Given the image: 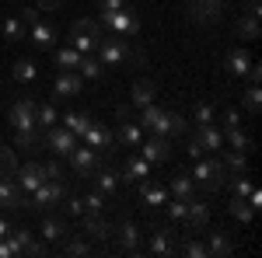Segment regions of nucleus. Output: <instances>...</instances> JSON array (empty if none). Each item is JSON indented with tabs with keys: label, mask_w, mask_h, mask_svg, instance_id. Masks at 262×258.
Returning <instances> with one entry per match:
<instances>
[{
	"label": "nucleus",
	"mask_w": 262,
	"mask_h": 258,
	"mask_svg": "<svg viewBox=\"0 0 262 258\" xmlns=\"http://www.w3.org/2000/svg\"><path fill=\"white\" fill-rule=\"evenodd\" d=\"M140 150H143V160H147V164H164V160L171 157V143H168V136L147 139V143H140Z\"/></svg>",
	"instance_id": "10"
},
{
	"label": "nucleus",
	"mask_w": 262,
	"mask_h": 258,
	"mask_svg": "<svg viewBox=\"0 0 262 258\" xmlns=\"http://www.w3.org/2000/svg\"><path fill=\"white\" fill-rule=\"evenodd\" d=\"M14 175H18V189L21 192H32L39 181H46L42 178V164H25V168H18Z\"/></svg>",
	"instance_id": "19"
},
{
	"label": "nucleus",
	"mask_w": 262,
	"mask_h": 258,
	"mask_svg": "<svg viewBox=\"0 0 262 258\" xmlns=\"http://www.w3.org/2000/svg\"><path fill=\"white\" fill-rule=\"evenodd\" d=\"M63 126H67L74 136H84V133H88V126H91V115H88V112H77V115L70 112V115H63Z\"/></svg>",
	"instance_id": "32"
},
{
	"label": "nucleus",
	"mask_w": 262,
	"mask_h": 258,
	"mask_svg": "<svg viewBox=\"0 0 262 258\" xmlns=\"http://www.w3.org/2000/svg\"><path fill=\"white\" fill-rule=\"evenodd\" d=\"M42 238H46V241L67 238V223H63L60 217H42Z\"/></svg>",
	"instance_id": "28"
},
{
	"label": "nucleus",
	"mask_w": 262,
	"mask_h": 258,
	"mask_svg": "<svg viewBox=\"0 0 262 258\" xmlns=\"http://www.w3.org/2000/svg\"><path fill=\"white\" fill-rule=\"evenodd\" d=\"M101 53V63L105 66H119V63H126V39H119V35H101L98 39V45H95Z\"/></svg>",
	"instance_id": "5"
},
{
	"label": "nucleus",
	"mask_w": 262,
	"mask_h": 258,
	"mask_svg": "<svg viewBox=\"0 0 262 258\" xmlns=\"http://www.w3.org/2000/svg\"><path fill=\"white\" fill-rule=\"evenodd\" d=\"M175 255H189V258H206V244L203 241L185 238L182 244H175Z\"/></svg>",
	"instance_id": "36"
},
{
	"label": "nucleus",
	"mask_w": 262,
	"mask_h": 258,
	"mask_svg": "<svg viewBox=\"0 0 262 258\" xmlns=\"http://www.w3.org/2000/svg\"><path fill=\"white\" fill-rule=\"evenodd\" d=\"M21 199H25V192L11 178L0 181V209H21Z\"/></svg>",
	"instance_id": "18"
},
{
	"label": "nucleus",
	"mask_w": 262,
	"mask_h": 258,
	"mask_svg": "<svg viewBox=\"0 0 262 258\" xmlns=\"http://www.w3.org/2000/svg\"><path fill=\"white\" fill-rule=\"evenodd\" d=\"M185 154H189V157H203L206 150H203V147H200V139L192 136V139H189V150H185Z\"/></svg>",
	"instance_id": "55"
},
{
	"label": "nucleus",
	"mask_w": 262,
	"mask_h": 258,
	"mask_svg": "<svg viewBox=\"0 0 262 258\" xmlns=\"http://www.w3.org/2000/svg\"><path fill=\"white\" fill-rule=\"evenodd\" d=\"M7 244H11V251H14V255H25V251H28V244H32V230H25V227L14 230V227H11V230H7Z\"/></svg>",
	"instance_id": "25"
},
{
	"label": "nucleus",
	"mask_w": 262,
	"mask_h": 258,
	"mask_svg": "<svg viewBox=\"0 0 262 258\" xmlns=\"http://www.w3.org/2000/svg\"><path fill=\"white\" fill-rule=\"evenodd\" d=\"M168 115H171V112H164V108H158V105L150 101V105H143L140 122L154 133V136H168Z\"/></svg>",
	"instance_id": "9"
},
{
	"label": "nucleus",
	"mask_w": 262,
	"mask_h": 258,
	"mask_svg": "<svg viewBox=\"0 0 262 258\" xmlns=\"http://www.w3.org/2000/svg\"><path fill=\"white\" fill-rule=\"evenodd\" d=\"M175 241H179V230L171 227V223H161V227H154V238H150V251L154 255H175Z\"/></svg>",
	"instance_id": "7"
},
{
	"label": "nucleus",
	"mask_w": 262,
	"mask_h": 258,
	"mask_svg": "<svg viewBox=\"0 0 262 258\" xmlns=\"http://www.w3.org/2000/svg\"><path fill=\"white\" fill-rule=\"evenodd\" d=\"M248 66H252V56H248L245 49H231V56H227V70H231L234 77H245Z\"/></svg>",
	"instance_id": "24"
},
{
	"label": "nucleus",
	"mask_w": 262,
	"mask_h": 258,
	"mask_svg": "<svg viewBox=\"0 0 262 258\" xmlns=\"http://www.w3.org/2000/svg\"><path fill=\"white\" fill-rule=\"evenodd\" d=\"M101 25H105L112 35H119V39H133V35L140 32V18H137L129 7H119L116 14H101Z\"/></svg>",
	"instance_id": "3"
},
{
	"label": "nucleus",
	"mask_w": 262,
	"mask_h": 258,
	"mask_svg": "<svg viewBox=\"0 0 262 258\" xmlns=\"http://www.w3.org/2000/svg\"><path fill=\"white\" fill-rule=\"evenodd\" d=\"M245 108H248L252 115H259V108H262V91H259V84H252V87L245 91Z\"/></svg>",
	"instance_id": "43"
},
{
	"label": "nucleus",
	"mask_w": 262,
	"mask_h": 258,
	"mask_svg": "<svg viewBox=\"0 0 262 258\" xmlns=\"http://www.w3.org/2000/svg\"><path fill=\"white\" fill-rule=\"evenodd\" d=\"M14 133H18V150H35L42 143V133L35 126H32V129H14Z\"/></svg>",
	"instance_id": "37"
},
{
	"label": "nucleus",
	"mask_w": 262,
	"mask_h": 258,
	"mask_svg": "<svg viewBox=\"0 0 262 258\" xmlns=\"http://www.w3.org/2000/svg\"><path fill=\"white\" fill-rule=\"evenodd\" d=\"M101 206H105V196H101L98 189H95L91 196L84 199V209H88V213H101Z\"/></svg>",
	"instance_id": "47"
},
{
	"label": "nucleus",
	"mask_w": 262,
	"mask_h": 258,
	"mask_svg": "<svg viewBox=\"0 0 262 258\" xmlns=\"http://www.w3.org/2000/svg\"><path fill=\"white\" fill-rule=\"evenodd\" d=\"M14 171H18V157H14V150H11V147H0V181L14 178Z\"/></svg>",
	"instance_id": "34"
},
{
	"label": "nucleus",
	"mask_w": 262,
	"mask_h": 258,
	"mask_svg": "<svg viewBox=\"0 0 262 258\" xmlns=\"http://www.w3.org/2000/svg\"><path fill=\"white\" fill-rule=\"evenodd\" d=\"M91 178H95V189H98L101 196H112V192L119 189V171H116L112 164H98V171H95Z\"/></svg>",
	"instance_id": "15"
},
{
	"label": "nucleus",
	"mask_w": 262,
	"mask_h": 258,
	"mask_svg": "<svg viewBox=\"0 0 262 258\" xmlns=\"http://www.w3.org/2000/svg\"><path fill=\"white\" fill-rule=\"evenodd\" d=\"M63 7V0H39V11H56Z\"/></svg>",
	"instance_id": "58"
},
{
	"label": "nucleus",
	"mask_w": 262,
	"mask_h": 258,
	"mask_svg": "<svg viewBox=\"0 0 262 258\" xmlns=\"http://www.w3.org/2000/svg\"><path fill=\"white\" fill-rule=\"evenodd\" d=\"M119 244H122V251H129V255L140 251V230H137V223H122L119 227Z\"/></svg>",
	"instance_id": "22"
},
{
	"label": "nucleus",
	"mask_w": 262,
	"mask_h": 258,
	"mask_svg": "<svg viewBox=\"0 0 262 258\" xmlns=\"http://www.w3.org/2000/svg\"><path fill=\"white\" fill-rule=\"evenodd\" d=\"M224 133H227V143H231L234 150H252V139L245 136V133L238 129V126H231V129H224Z\"/></svg>",
	"instance_id": "40"
},
{
	"label": "nucleus",
	"mask_w": 262,
	"mask_h": 258,
	"mask_svg": "<svg viewBox=\"0 0 262 258\" xmlns=\"http://www.w3.org/2000/svg\"><path fill=\"white\" fill-rule=\"evenodd\" d=\"M98 7H101V14H116L119 7H126V0H98Z\"/></svg>",
	"instance_id": "52"
},
{
	"label": "nucleus",
	"mask_w": 262,
	"mask_h": 258,
	"mask_svg": "<svg viewBox=\"0 0 262 258\" xmlns=\"http://www.w3.org/2000/svg\"><path fill=\"white\" fill-rule=\"evenodd\" d=\"M4 35H7L11 42L25 39V35H28V32H25V21H21V18H7V21H4Z\"/></svg>",
	"instance_id": "41"
},
{
	"label": "nucleus",
	"mask_w": 262,
	"mask_h": 258,
	"mask_svg": "<svg viewBox=\"0 0 262 258\" xmlns=\"http://www.w3.org/2000/svg\"><path fill=\"white\" fill-rule=\"evenodd\" d=\"M35 112H39V105L32 98H18L11 105V126L14 129H32L35 126Z\"/></svg>",
	"instance_id": "8"
},
{
	"label": "nucleus",
	"mask_w": 262,
	"mask_h": 258,
	"mask_svg": "<svg viewBox=\"0 0 262 258\" xmlns=\"http://www.w3.org/2000/svg\"><path fill=\"white\" fill-rule=\"evenodd\" d=\"M84 143L88 147H95V150H112V143H116V136H112V129L108 126H101V122H91L88 126V133H84Z\"/></svg>",
	"instance_id": "11"
},
{
	"label": "nucleus",
	"mask_w": 262,
	"mask_h": 258,
	"mask_svg": "<svg viewBox=\"0 0 262 258\" xmlns=\"http://www.w3.org/2000/svg\"><path fill=\"white\" fill-rule=\"evenodd\" d=\"M234 32L242 39H259V14H242L238 25H234Z\"/></svg>",
	"instance_id": "29"
},
{
	"label": "nucleus",
	"mask_w": 262,
	"mask_h": 258,
	"mask_svg": "<svg viewBox=\"0 0 262 258\" xmlns=\"http://www.w3.org/2000/svg\"><path fill=\"white\" fill-rule=\"evenodd\" d=\"M185 223H189V230H203L206 223H210V206L203 202V199H189V206H185Z\"/></svg>",
	"instance_id": "14"
},
{
	"label": "nucleus",
	"mask_w": 262,
	"mask_h": 258,
	"mask_svg": "<svg viewBox=\"0 0 262 258\" xmlns=\"http://www.w3.org/2000/svg\"><path fill=\"white\" fill-rule=\"evenodd\" d=\"M77 63H81V53H77L74 45H67V49L56 53V66H60V70H77Z\"/></svg>",
	"instance_id": "38"
},
{
	"label": "nucleus",
	"mask_w": 262,
	"mask_h": 258,
	"mask_svg": "<svg viewBox=\"0 0 262 258\" xmlns=\"http://www.w3.org/2000/svg\"><path fill=\"white\" fill-rule=\"evenodd\" d=\"M53 122H56V108H53V105H42L39 112H35V126H42V129H49Z\"/></svg>",
	"instance_id": "44"
},
{
	"label": "nucleus",
	"mask_w": 262,
	"mask_h": 258,
	"mask_svg": "<svg viewBox=\"0 0 262 258\" xmlns=\"http://www.w3.org/2000/svg\"><path fill=\"white\" fill-rule=\"evenodd\" d=\"M0 258H14V251H11V244H7V238H0Z\"/></svg>",
	"instance_id": "59"
},
{
	"label": "nucleus",
	"mask_w": 262,
	"mask_h": 258,
	"mask_svg": "<svg viewBox=\"0 0 262 258\" xmlns=\"http://www.w3.org/2000/svg\"><path fill=\"white\" fill-rule=\"evenodd\" d=\"M18 18L25 21V25H35V21H39V7H21Z\"/></svg>",
	"instance_id": "53"
},
{
	"label": "nucleus",
	"mask_w": 262,
	"mask_h": 258,
	"mask_svg": "<svg viewBox=\"0 0 262 258\" xmlns=\"http://www.w3.org/2000/svg\"><path fill=\"white\" fill-rule=\"evenodd\" d=\"M81 91H84V80L77 70H63L56 77V98H77Z\"/></svg>",
	"instance_id": "13"
},
{
	"label": "nucleus",
	"mask_w": 262,
	"mask_h": 258,
	"mask_svg": "<svg viewBox=\"0 0 262 258\" xmlns=\"http://www.w3.org/2000/svg\"><path fill=\"white\" fill-rule=\"evenodd\" d=\"M101 39V25L91 18H81L74 21V28H70V45L77 49V53H95V45Z\"/></svg>",
	"instance_id": "2"
},
{
	"label": "nucleus",
	"mask_w": 262,
	"mask_h": 258,
	"mask_svg": "<svg viewBox=\"0 0 262 258\" xmlns=\"http://www.w3.org/2000/svg\"><path fill=\"white\" fill-rule=\"evenodd\" d=\"M63 255H70V258H74V255H91V248H88L81 238H70V241H67V248H63Z\"/></svg>",
	"instance_id": "46"
},
{
	"label": "nucleus",
	"mask_w": 262,
	"mask_h": 258,
	"mask_svg": "<svg viewBox=\"0 0 262 258\" xmlns=\"http://www.w3.org/2000/svg\"><path fill=\"white\" fill-rule=\"evenodd\" d=\"M25 255H32V258H42V255H46V244H35V241H32V244H28V251H25Z\"/></svg>",
	"instance_id": "56"
},
{
	"label": "nucleus",
	"mask_w": 262,
	"mask_h": 258,
	"mask_svg": "<svg viewBox=\"0 0 262 258\" xmlns=\"http://www.w3.org/2000/svg\"><path fill=\"white\" fill-rule=\"evenodd\" d=\"M42 139H46V147H49L53 154H60V157H67V154L77 147V136H74L67 126H56V122L46 129V136H42Z\"/></svg>",
	"instance_id": "6"
},
{
	"label": "nucleus",
	"mask_w": 262,
	"mask_h": 258,
	"mask_svg": "<svg viewBox=\"0 0 262 258\" xmlns=\"http://www.w3.org/2000/svg\"><path fill=\"white\" fill-rule=\"evenodd\" d=\"M28 35H32V42H35L39 49H46V45H53V42H56V32H53L49 25H42V21L32 25V32H28Z\"/></svg>",
	"instance_id": "31"
},
{
	"label": "nucleus",
	"mask_w": 262,
	"mask_h": 258,
	"mask_svg": "<svg viewBox=\"0 0 262 258\" xmlns=\"http://www.w3.org/2000/svg\"><path fill=\"white\" fill-rule=\"evenodd\" d=\"M221 126H224V129H231V126H238V112H234V108H224V115H221Z\"/></svg>",
	"instance_id": "54"
},
{
	"label": "nucleus",
	"mask_w": 262,
	"mask_h": 258,
	"mask_svg": "<svg viewBox=\"0 0 262 258\" xmlns=\"http://www.w3.org/2000/svg\"><path fill=\"white\" fill-rule=\"evenodd\" d=\"M221 164L227 168V171H234V175H238V171H245L248 157H245V150H234V147H231V150H224V147H221Z\"/></svg>",
	"instance_id": "27"
},
{
	"label": "nucleus",
	"mask_w": 262,
	"mask_h": 258,
	"mask_svg": "<svg viewBox=\"0 0 262 258\" xmlns=\"http://www.w3.org/2000/svg\"><path fill=\"white\" fill-rule=\"evenodd\" d=\"M84 234L105 244V241L112 238V223H108V220L101 217V213H88V220H84Z\"/></svg>",
	"instance_id": "16"
},
{
	"label": "nucleus",
	"mask_w": 262,
	"mask_h": 258,
	"mask_svg": "<svg viewBox=\"0 0 262 258\" xmlns=\"http://www.w3.org/2000/svg\"><path fill=\"white\" fill-rule=\"evenodd\" d=\"M182 133H185V119L171 112V115H168V136H182Z\"/></svg>",
	"instance_id": "48"
},
{
	"label": "nucleus",
	"mask_w": 262,
	"mask_h": 258,
	"mask_svg": "<svg viewBox=\"0 0 262 258\" xmlns=\"http://www.w3.org/2000/svg\"><path fill=\"white\" fill-rule=\"evenodd\" d=\"M7 230H11V223H7V220H0V238H7Z\"/></svg>",
	"instance_id": "61"
},
{
	"label": "nucleus",
	"mask_w": 262,
	"mask_h": 258,
	"mask_svg": "<svg viewBox=\"0 0 262 258\" xmlns=\"http://www.w3.org/2000/svg\"><path fill=\"white\" fill-rule=\"evenodd\" d=\"M245 77L252 80V84H259V80H262V66H255V63H252V66H248V74H245Z\"/></svg>",
	"instance_id": "57"
},
{
	"label": "nucleus",
	"mask_w": 262,
	"mask_h": 258,
	"mask_svg": "<svg viewBox=\"0 0 262 258\" xmlns=\"http://www.w3.org/2000/svg\"><path fill=\"white\" fill-rule=\"evenodd\" d=\"M231 217L242 220V223H248V220L255 217V206H252L248 199H238V196H234V202H231Z\"/></svg>",
	"instance_id": "39"
},
{
	"label": "nucleus",
	"mask_w": 262,
	"mask_h": 258,
	"mask_svg": "<svg viewBox=\"0 0 262 258\" xmlns=\"http://www.w3.org/2000/svg\"><path fill=\"white\" fill-rule=\"evenodd\" d=\"M192 178L200 181V189H206V192H221V189H227V168H224L221 160H203L196 157V168H192Z\"/></svg>",
	"instance_id": "1"
},
{
	"label": "nucleus",
	"mask_w": 262,
	"mask_h": 258,
	"mask_svg": "<svg viewBox=\"0 0 262 258\" xmlns=\"http://www.w3.org/2000/svg\"><path fill=\"white\" fill-rule=\"evenodd\" d=\"M224 14V0H192V21L210 25V21H221Z\"/></svg>",
	"instance_id": "12"
},
{
	"label": "nucleus",
	"mask_w": 262,
	"mask_h": 258,
	"mask_svg": "<svg viewBox=\"0 0 262 258\" xmlns=\"http://www.w3.org/2000/svg\"><path fill=\"white\" fill-rule=\"evenodd\" d=\"M245 14H259V0H248L245 4Z\"/></svg>",
	"instance_id": "60"
},
{
	"label": "nucleus",
	"mask_w": 262,
	"mask_h": 258,
	"mask_svg": "<svg viewBox=\"0 0 262 258\" xmlns=\"http://www.w3.org/2000/svg\"><path fill=\"white\" fill-rule=\"evenodd\" d=\"M196 139H200V147H203V150H221V147H224V133L217 129V126H213V122L200 126Z\"/></svg>",
	"instance_id": "20"
},
{
	"label": "nucleus",
	"mask_w": 262,
	"mask_h": 258,
	"mask_svg": "<svg viewBox=\"0 0 262 258\" xmlns=\"http://www.w3.org/2000/svg\"><path fill=\"white\" fill-rule=\"evenodd\" d=\"M63 209H67V213H70V217H81V213H84V199L70 196V199H67V206H63Z\"/></svg>",
	"instance_id": "50"
},
{
	"label": "nucleus",
	"mask_w": 262,
	"mask_h": 258,
	"mask_svg": "<svg viewBox=\"0 0 262 258\" xmlns=\"http://www.w3.org/2000/svg\"><path fill=\"white\" fill-rule=\"evenodd\" d=\"M42 178H63L60 164H56V160H46V164H42Z\"/></svg>",
	"instance_id": "51"
},
{
	"label": "nucleus",
	"mask_w": 262,
	"mask_h": 258,
	"mask_svg": "<svg viewBox=\"0 0 262 258\" xmlns=\"http://www.w3.org/2000/svg\"><path fill=\"white\" fill-rule=\"evenodd\" d=\"M140 196H143V202H147V206H164V202H168V192H164L161 185H154L150 178L140 181Z\"/></svg>",
	"instance_id": "23"
},
{
	"label": "nucleus",
	"mask_w": 262,
	"mask_h": 258,
	"mask_svg": "<svg viewBox=\"0 0 262 258\" xmlns=\"http://www.w3.org/2000/svg\"><path fill=\"white\" fill-rule=\"evenodd\" d=\"M213 115H217V108H213L210 101H200V105H196V126H206V122H213Z\"/></svg>",
	"instance_id": "45"
},
{
	"label": "nucleus",
	"mask_w": 262,
	"mask_h": 258,
	"mask_svg": "<svg viewBox=\"0 0 262 258\" xmlns=\"http://www.w3.org/2000/svg\"><path fill=\"white\" fill-rule=\"evenodd\" d=\"M171 192H175V199H189L196 196V181H192V175H175L171 178Z\"/></svg>",
	"instance_id": "26"
},
{
	"label": "nucleus",
	"mask_w": 262,
	"mask_h": 258,
	"mask_svg": "<svg viewBox=\"0 0 262 258\" xmlns=\"http://www.w3.org/2000/svg\"><path fill=\"white\" fill-rule=\"evenodd\" d=\"M77 70H81L88 80H98V77H101V60H98V56H91V53H81V63H77Z\"/></svg>",
	"instance_id": "33"
},
{
	"label": "nucleus",
	"mask_w": 262,
	"mask_h": 258,
	"mask_svg": "<svg viewBox=\"0 0 262 258\" xmlns=\"http://www.w3.org/2000/svg\"><path fill=\"white\" fill-rule=\"evenodd\" d=\"M234 251V244H231V238L224 234V230H213L210 238H206V255H217V258H227Z\"/></svg>",
	"instance_id": "21"
},
{
	"label": "nucleus",
	"mask_w": 262,
	"mask_h": 258,
	"mask_svg": "<svg viewBox=\"0 0 262 258\" xmlns=\"http://www.w3.org/2000/svg\"><path fill=\"white\" fill-rule=\"evenodd\" d=\"M14 80H21V84L35 80V63H32V60H18V63H14Z\"/></svg>",
	"instance_id": "42"
},
{
	"label": "nucleus",
	"mask_w": 262,
	"mask_h": 258,
	"mask_svg": "<svg viewBox=\"0 0 262 258\" xmlns=\"http://www.w3.org/2000/svg\"><path fill=\"white\" fill-rule=\"evenodd\" d=\"M185 206H189L185 199H175V202H168V217H171V220H185Z\"/></svg>",
	"instance_id": "49"
},
{
	"label": "nucleus",
	"mask_w": 262,
	"mask_h": 258,
	"mask_svg": "<svg viewBox=\"0 0 262 258\" xmlns=\"http://www.w3.org/2000/svg\"><path fill=\"white\" fill-rule=\"evenodd\" d=\"M154 98H158V84H154V80L140 77L133 87H129V101H133V105H140V108H143V105H150Z\"/></svg>",
	"instance_id": "17"
},
{
	"label": "nucleus",
	"mask_w": 262,
	"mask_h": 258,
	"mask_svg": "<svg viewBox=\"0 0 262 258\" xmlns=\"http://www.w3.org/2000/svg\"><path fill=\"white\" fill-rule=\"evenodd\" d=\"M67 157H70V164H74V171H77L81 178H91V175L98 171V164H101L98 150H95V147H88V143H84V147H74V150H70Z\"/></svg>",
	"instance_id": "4"
},
{
	"label": "nucleus",
	"mask_w": 262,
	"mask_h": 258,
	"mask_svg": "<svg viewBox=\"0 0 262 258\" xmlns=\"http://www.w3.org/2000/svg\"><path fill=\"white\" fill-rule=\"evenodd\" d=\"M126 178H129V181L150 178V164H147L143 157H129V160H126Z\"/></svg>",
	"instance_id": "30"
},
{
	"label": "nucleus",
	"mask_w": 262,
	"mask_h": 258,
	"mask_svg": "<svg viewBox=\"0 0 262 258\" xmlns=\"http://www.w3.org/2000/svg\"><path fill=\"white\" fill-rule=\"evenodd\" d=\"M116 139H119L122 147H140V129L133 122H122L119 129H116Z\"/></svg>",
	"instance_id": "35"
}]
</instances>
